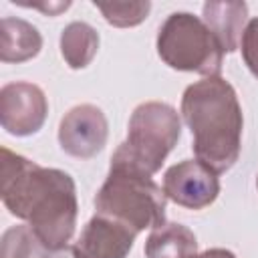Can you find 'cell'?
Instances as JSON below:
<instances>
[{
	"label": "cell",
	"mask_w": 258,
	"mask_h": 258,
	"mask_svg": "<svg viewBox=\"0 0 258 258\" xmlns=\"http://www.w3.org/2000/svg\"><path fill=\"white\" fill-rule=\"evenodd\" d=\"M109 123L105 113L91 103H83L64 113L58 125V143L64 153L77 159L95 157L107 143Z\"/></svg>",
	"instance_id": "ba28073f"
},
{
	"label": "cell",
	"mask_w": 258,
	"mask_h": 258,
	"mask_svg": "<svg viewBox=\"0 0 258 258\" xmlns=\"http://www.w3.org/2000/svg\"><path fill=\"white\" fill-rule=\"evenodd\" d=\"M157 54L175 71L220 77L224 50L206 22L191 12H171L157 32Z\"/></svg>",
	"instance_id": "5b68a950"
},
{
	"label": "cell",
	"mask_w": 258,
	"mask_h": 258,
	"mask_svg": "<svg viewBox=\"0 0 258 258\" xmlns=\"http://www.w3.org/2000/svg\"><path fill=\"white\" fill-rule=\"evenodd\" d=\"M137 232L129 226L95 214L71 246L75 258H127Z\"/></svg>",
	"instance_id": "9c48e42d"
},
{
	"label": "cell",
	"mask_w": 258,
	"mask_h": 258,
	"mask_svg": "<svg viewBox=\"0 0 258 258\" xmlns=\"http://www.w3.org/2000/svg\"><path fill=\"white\" fill-rule=\"evenodd\" d=\"M0 60L24 62L34 58L42 48V36L38 28L22 18L4 16L0 22Z\"/></svg>",
	"instance_id": "8fae6325"
},
{
	"label": "cell",
	"mask_w": 258,
	"mask_h": 258,
	"mask_svg": "<svg viewBox=\"0 0 258 258\" xmlns=\"http://www.w3.org/2000/svg\"><path fill=\"white\" fill-rule=\"evenodd\" d=\"M48 250L28 224L10 226L0 238V258H46Z\"/></svg>",
	"instance_id": "5bb4252c"
},
{
	"label": "cell",
	"mask_w": 258,
	"mask_h": 258,
	"mask_svg": "<svg viewBox=\"0 0 258 258\" xmlns=\"http://www.w3.org/2000/svg\"><path fill=\"white\" fill-rule=\"evenodd\" d=\"M198 254V240L183 224H163L145 240V258H194Z\"/></svg>",
	"instance_id": "7c38bea8"
},
{
	"label": "cell",
	"mask_w": 258,
	"mask_h": 258,
	"mask_svg": "<svg viewBox=\"0 0 258 258\" xmlns=\"http://www.w3.org/2000/svg\"><path fill=\"white\" fill-rule=\"evenodd\" d=\"M181 117L194 137L196 159L216 173L228 171L240 157L244 115L234 87L222 77H206L185 87Z\"/></svg>",
	"instance_id": "7a4b0ae2"
},
{
	"label": "cell",
	"mask_w": 258,
	"mask_h": 258,
	"mask_svg": "<svg viewBox=\"0 0 258 258\" xmlns=\"http://www.w3.org/2000/svg\"><path fill=\"white\" fill-rule=\"evenodd\" d=\"M256 187H258V177H256Z\"/></svg>",
	"instance_id": "ffe728a7"
},
{
	"label": "cell",
	"mask_w": 258,
	"mask_h": 258,
	"mask_svg": "<svg viewBox=\"0 0 258 258\" xmlns=\"http://www.w3.org/2000/svg\"><path fill=\"white\" fill-rule=\"evenodd\" d=\"M179 135L181 119L171 105L161 101L141 103L131 113L127 139L115 149L111 163L153 175L177 145Z\"/></svg>",
	"instance_id": "277c9868"
},
{
	"label": "cell",
	"mask_w": 258,
	"mask_h": 258,
	"mask_svg": "<svg viewBox=\"0 0 258 258\" xmlns=\"http://www.w3.org/2000/svg\"><path fill=\"white\" fill-rule=\"evenodd\" d=\"M240 50L248 71L258 79V16L246 24L240 40Z\"/></svg>",
	"instance_id": "2e32d148"
},
{
	"label": "cell",
	"mask_w": 258,
	"mask_h": 258,
	"mask_svg": "<svg viewBox=\"0 0 258 258\" xmlns=\"http://www.w3.org/2000/svg\"><path fill=\"white\" fill-rule=\"evenodd\" d=\"M4 208L24 220L48 252L64 250L77 226L79 202L75 179L56 167H42L2 147Z\"/></svg>",
	"instance_id": "6da1fadb"
},
{
	"label": "cell",
	"mask_w": 258,
	"mask_h": 258,
	"mask_svg": "<svg viewBox=\"0 0 258 258\" xmlns=\"http://www.w3.org/2000/svg\"><path fill=\"white\" fill-rule=\"evenodd\" d=\"M194 258H236V254L226 250V248H210L202 254H196Z\"/></svg>",
	"instance_id": "ac0fdd59"
},
{
	"label": "cell",
	"mask_w": 258,
	"mask_h": 258,
	"mask_svg": "<svg viewBox=\"0 0 258 258\" xmlns=\"http://www.w3.org/2000/svg\"><path fill=\"white\" fill-rule=\"evenodd\" d=\"M48 115L44 91L26 81H14L0 89V123L2 129L16 137L34 135L42 129Z\"/></svg>",
	"instance_id": "8992f818"
},
{
	"label": "cell",
	"mask_w": 258,
	"mask_h": 258,
	"mask_svg": "<svg viewBox=\"0 0 258 258\" xmlns=\"http://www.w3.org/2000/svg\"><path fill=\"white\" fill-rule=\"evenodd\" d=\"M46 258H75L73 250L71 248H64V250H56V252H48Z\"/></svg>",
	"instance_id": "d6986e66"
},
{
	"label": "cell",
	"mask_w": 258,
	"mask_h": 258,
	"mask_svg": "<svg viewBox=\"0 0 258 258\" xmlns=\"http://www.w3.org/2000/svg\"><path fill=\"white\" fill-rule=\"evenodd\" d=\"M202 20L212 30L220 42L224 54L234 52L240 46L246 20L248 4L246 2H206L202 6Z\"/></svg>",
	"instance_id": "30bf717a"
},
{
	"label": "cell",
	"mask_w": 258,
	"mask_h": 258,
	"mask_svg": "<svg viewBox=\"0 0 258 258\" xmlns=\"http://www.w3.org/2000/svg\"><path fill=\"white\" fill-rule=\"evenodd\" d=\"M99 50V34L97 30L87 22H71L60 32V54L64 62L79 71L91 64Z\"/></svg>",
	"instance_id": "4fadbf2b"
},
{
	"label": "cell",
	"mask_w": 258,
	"mask_h": 258,
	"mask_svg": "<svg viewBox=\"0 0 258 258\" xmlns=\"http://www.w3.org/2000/svg\"><path fill=\"white\" fill-rule=\"evenodd\" d=\"M95 8L103 14V18L117 26V28H129V26H137L141 24L149 10H151V2H93Z\"/></svg>",
	"instance_id": "9a60e30c"
},
{
	"label": "cell",
	"mask_w": 258,
	"mask_h": 258,
	"mask_svg": "<svg viewBox=\"0 0 258 258\" xmlns=\"http://www.w3.org/2000/svg\"><path fill=\"white\" fill-rule=\"evenodd\" d=\"M167 198L151 175L127 165L111 163L109 175L95 196V210L113 218L137 234L165 224Z\"/></svg>",
	"instance_id": "3957f363"
},
{
	"label": "cell",
	"mask_w": 258,
	"mask_h": 258,
	"mask_svg": "<svg viewBox=\"0 0 258 258\" xmlns=\"http://www.w3.org/2000/svg\"><path fill=\"white\" fill-rule=\"evenodd\" d=\"M163 194L187 210H204L220 194L218 173L198 159H183L163 173Z\"/></svg>",
	"instance_id": "52a82bcc"
},
{
	"label": "cell",
	"mask_w": 258,
	"mask_h": 258,
	"mask_svg": "<svg viewBox=\"0 0 258 258\" xmlns=\"http://www.w3.org/2000/svg\"><path fill=\"white\" fill-rule=\"evenodd\" d=\"M14 2V0H12ZM14 4H20V6H26V8H40L42 12H46V14H50V16H54V14H58V12H62V10H67L69 6H71V2H58V4H34V2H14Z\"/></svg>",
	"instance_id": "e0dca14e"
}]
</instances>
